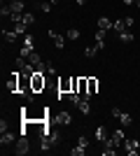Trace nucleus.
Masks as SVG:
<instances>
[{
    "mask_svg": "<svg viewBox=\"0 0 140 156\" xmlns=\"http://www.w3.org/2000/svg\"><path fill=\"white\" fill-rule=\"evenodd\" d=\"M45 86H47V77L42 72H35L33 77H31V91L40 93V91H45Z\"/></svg>",
    "mask_w": 140,
    "mask_h": 156,
    "instance_id": "nucleus-1",
    "label": "nucleus"
},
{
    "mask_svg": "<svg viewBox=\"0 0 140 156\" xmlns=\"http://www.w3.org/2000/svg\"><path fill=\"white\" fill-rule=\"evenodd\" d=\"M70 91H73V77L59 79V93H56V98L63 100V98H68V93H70Z\"/></svg>",
    "mask_w": 140,
    "mask_h": 156,
    "instance_id": "nucleus-2",
    "label": "nucleus"
},
{
    "mask_svg": "<svg viewBox=\"0 0 140 156\" xmlns=\"http://www.w3.org/2000/svg\"><path fill=\"white\" fill-rule=\"evenodd\" d=\"M31 151V142H28V137L26 135H21L16 142H14V154L16 156H23V154H28Z\"/></svg>",
    "mask_w": 140,
    "mask_h": 156,
    "instance_id": "nucleus-3",
    "label": "nucleus"
},
{
    "mask_svg": "<svg viewBox=\"0 0 140 156\" xmlns=\"http://www.w3.org/2000/svg\"><path fill=\"white\" fill-rule=\"evenodd\" d=\"M19 72H21V70L12 72V75H9V79H7L5 89H7V91H9V93H19Z\"/></svg>",
    "mask_w": 140,
    "mask_h": 156,
    "instance_id": "nucleus-4",
    "label": "nucleus"
},
{
    "mask_svg": "<svg viewBox=\"0 0 140 156\" xmlns=\"http://www.w3.org/2000/svg\"><path fill=\"white\" fill-rule=\"evenodd\" d=\"M19 93H21V96L31 93V77L23 75V72H19Z\"/></svg>",
    "mask_w": 140,
    "mask_h": 156,
    "instance_id": "nucleus-5",
    "label": "nucleus"
},
{
    "mask_svg": "<svg viewBox=\"0 0 140 156\" xmlns=\"http://www.w3.org/2000/svg\"><path fill=\"white\" fill-rule=\"evenodd\" d=\"M124 147H126V154H131V156L140 151V142H138V140H133V137L124 140Z\"/></svg>",
    "mask_w": 140,
    "mask_h": 156,
    "instance_id": "nucleus-6",
    "label": "nucleus"
},
{
    "mask_svg": "<svg viewBox=\"0 0 140 156\" xmlns=\"http://www.w3.org/2000/svg\"><path fill=\"white\" fill-rule=\"evenodd\" d=\"M98 86H100L98 77H87V89H89V98H93L96 93H98Z\"/></svg>",
    "mask_w": 140,
    "mask_h": 156,
    "instance_id": "nucleus-7",
    "label": "nucleus"
},
{
    "mask_svg": "<svg viewBox=\"0 0 140 156\" xmlns=\"http://www.w3.org/2000/svg\"><path fill=\"white\" fill-rule=\"evenodd\" d=\"M49 37L54 40V44H56V49H63V47H66V40H68V37H63V35H59V33H56V30H49Z\"/></svg>",
    "mask_w": 140,
    "mask_h": 156,
    "instance_id": "nucleus-8",
    "label": "nucleus"
},
{
    "mask_svg": "<svg viewBox=\"0 0 140 156\" xmlns=\"http://www.w3.org/2000/svg\"><path fill=\"white\" fill-rule=\"evenodd\" d=\"M93 137H96V142H105L107 137H110V135H107V128H105V126H98V128L93 130Z\"/></svg>",
    "mask_w": 140,
    "mask_h": 156,
    "instance_id": "nucleus-9",
    "label": "nucleus"
},
{
    "mask_svg": "<svg viewBox=\"0 0 140 156\" xmlns=\"http://www.w3.org/2000/svg\"><path fill=\"white\" fill-rule=\"evenodd\" d=\"M56 121H59V124H63V126H68L70 121H73V117H70V112H63V110H61L59 114H56Z\"/></svg>",
    "mask_w": 140,
    "mask_h": 156,
    "instance_id": "nucleus-10",
    "label": "nucleus"
},
{
    "mask_svg": "<svg viewBox=\"0 0 140 156\" xmlns=\"http://www.w3.org/2000/svg\"><path fill=\"white\" fill-rule=\"evenodd\" d=\"M117 119H119V124L124 126V128H128V126L133 124V117H131V114H126V112H119V117H117Z\"/></svg>",
    "mask_w": 140,
    "mask_h": 156,
    "instance_id": "nucleus-11",
    "label": "nucleus"
},
{
    "mask_svg": "<svg viewBox=\"0 0 140 156\" xmlns=\"http://www.w3.org/2000/svg\"><path fill=\"white\" fill-rule=\"evenodd\" d=\"M112 26H114L112 19H107V16H100V19H98V28H100V30H110Z\"/></svg>",
    "mask_w": 140,
    "mask_h": 156,
    "instance_id": "nucleus-12",
    "label": "nucleus"
},
{
    "mask_svg": "<svg viewBox=\"0 0 140 156\" xmlns=\"http://www.w3.org/2000/svg\"><path fill=\"white\" fill-rule=\"evenodd\" d=\"M12 142H14V133L5 130V133L0 135V144H2V147H7V144H12Z\"/></svg>",
    "mask_w": 140,
    "mask_h": 156,
    "instance_id": "nucleus-13",
    "label": "nucleus"
},
{
    "mask_svg": "<svg viewBox=\"0 0 140 156\" xmlns=\"http://www.w3.org/2000/svg\"><path fill=\"white\" fill-rule=\"evenodd\" d=\"M2 37H5V42H7V44H12L14 40L19 37V33H16V30H2Z\"/></svg>",
    "mask_w": 140,
    "mask_h": 156,
    "instance_id": "nucleus-14",
    "label": "nucleus"
},
{
    "mask_svg": "<svg viewBox=\"0 0 140 156\" xmlns=\"http://www.w3.org/2000/svg\"><path fill=\"white\" fill-rule=\"evenodd\" d=\"M9 7H12V12L23 14V0H12V2H9Z\"/></svg>",
    "mask_w": 140,
    "mask_h": 156,
    "instance_id": "nucleus-15",
    "label": "nucleus"
},
{
    "mask_svg": "<svg viewBox=\"0 0 140 156\" xmlns=\"http://www.w3.org/2000/svg\"><path fill=\"white\" fill-rule=\"evenodd\" d=\"M77 107H80V112H82V114H89V112H91V105H89V100H87V98H82Z\"/></svg>",
    "mask_w": 140,
    "mask_h": 156,
    "instance_id": "nucleus-16",
    "label": "nucleus"
},
{
    "mask_svg": "<svg viewBox=\"0 0 140 156\" xmlns=\"http://www.w3.org/2000/svg\"><path fill=\"white\" fill-rule=\"evenodd\" d=\"M26 28H28L26 21H16V23H14V30L19 33V35H26Z\"/></svg>",
    "mask_w": 140,
    "mask_h": 156,
    "instance_id": "nucleus-17",
    "label": "nucleus"
},
{
    "mask_svg": "<svg viewBox=\"0 0 140 156\" xmlns=\"http://www.w3.org/2000/svg\"><path fill=\"white\" fill-rule=\"evenodd\" d=\"M119 40H121V42H126V44H128V42H133V33H131V28L124 30V33H119Z\"/></svg>",
    "mask_w": 140,
    "mask_h": 156,
    "instance_id": "nucleus-18",
    "label": "nucleus"
},
{
    "mask_svg": "<svg viewBox=\"0 0 140 156\" xmlns=\"http://www.w3.org/2000/svg\"><path fill=\"white\" fill-rule=\"evenodd\" d=\"M33 51H35L33 44H26V42H23V47H21V56H23V58H28V56H31Z\"/></svg>",
    "mask_w": 140,
    "mask_h": 156,
    "instance_id": "nucleus-19",
    "label": "nucleus"
},
{
    "mask_svg": "<svg viewBox=\"0 0 140 156\" xmlns=\"http://www.w3.org/2000/svg\"><path fill=\"white\" fill-rule=\"evenodd\" d=\"M52 7H54L52 2H38V5H35V9H40V12L47 14V12H52Z\"/></svg>",
    "mask_w": 140,
    "mask_h": 156,
    "instance_id": "nucleus-20",
    "label": "nucleus"
},
{
    "mask_svg": "<svg viewBox=\"0 0 140 156\" xmlns=\"http://www.w3.org/2000/svg\"><path fill=\"white\" fill-rule=\"evenodd\" d=\"M114 30H117V33H124V30H128V28H126V23H124V19H117V21H114Z\"/></svg>",
    "mask_w": 140,
    "mask_h": 156,
    "instance_id": "nucleus-21",
    "label": "nucleus"
},
{
    "mask_svg": "<svg viewBox=\"0 0 140 156\" xmlns=\"http://www.w3.org/2000/svg\"><path fill=\"white\" fill-rule=\"evenodd\" d=\"M98 51H100V47H98V44H91V47H87V51H84V54H87L89 58H93Z\"/></svg>",
    "mask_w": 140,
    "mask_h": 156,
    "instance_id": "nucleus-22",
    "label": "nucleus"
},
{
    "mask_svg": "<svg viewBox=\"0 0 140 156\" xmlns=\"http://www.w3.org/2000/svg\"><path fill=\"white\" fill-rule=\"evenodd\" d=\"M68 100H70V105H75V107H77V105H80V100H82V96H80V93H68Z\"/></svg>",
    "mask_w": 140,
    "mask_h": 156,
    "instance_id": "nucleus-23",
    "label": "nucleus"
},
{
    "mask_svg": "<svg viewBox=\"0 0 140 156\" xmlns=\"http://www.w3.org/2000/svg\"><path fill=\"white\" fill-rule=\"evenodd\" d=\"M66 37L68 40H80V30H77V28H70V30L66 33Z\"/></svg>",
    "mask_w": 140,
    "mask_h": 156,
    "instance_id": "nucleus-24",
    "label": "nucleus"
},
{
    "mask_svg": "<svg viewBox=\"0 0 140 156\" xmlns=\"http://www.w3.org/2000/svg\"><path fill=\"white\" fill-rule=\"evenodd\" d=\"M26 63H28V58H23V56H19V58L14 61V65H16V70H23V68H26Z\"/></svg>",
    "mask_w": 140,
    "mask_h": 156,
    "instance_id": "nucleus-25",
    "label": "nucleus"
},
{
    "mask_svg": "<svg viewBox=\"0 0 140 156\" xmlns=\"http://www.w3.org/2000/svg\"><path fill=\"white\" fill-rule=\"evenodd\" d=\"M28 63H33V65H38V63H42V58H40V54H31V56H28Z\"/></svg>",
    "mask_w": 140,
    "mask_h": 156,
    "instance_id": "nucleus-26",
    "label": "nucleus"
},
{
    "mask_svg": "<svg viewBox=\"0 0 140 156\" xmlns=\"http://www.w3.org/2000/svg\"><path fill=\"white\" fill-rule=\"evenodd\" d=\"M77 144L87 149V147H89V137H87V135H80V137H77Z\"/></svg>",
    "mask_w": 140,
    "mask_h": 156,
    "instance_id": "nucleus-27",
    "label": "nucleus"
},
{
    "mask_svg": "<svg viewBox=\"0 0 140 156\" xmlns=\"http://www.w3.org/2000/svg\"><path fill=\"white\" fill-rule=\"evenodd\" d=\"M112 137H114V140H117V142H124V130H114V133H112Z\"/></svg>",
    "mask_w": 140,
    "mask_h": 156,
    "instance_id": "nucleus-28",
    "label": "nucleus"
},
{
    "mask_svg": "<svg viewBox=\"0 0 140 156\" xmlns=\"http://www.w3.org/2000/svg\"><path fill=\"white\" fill-rule=\"evenodd\" d=\"M23 21H26L28 26H31V23H35V16H33L31 12H23Z\"/></svg>",
    "mask_w": 140,
    "mask_h": 156,
    "instance_id": "nucleus-29",
    "label": "nucleus"
},
{
    "mask_svg": "<svg viewBox=\"0 0 140 156\" xmlns=\"http://www.w3.org/2000/svg\"><path fill=\"white\" fill-rule=\"evenodd\" d=\"M84 151H87V149H84V147H80V144H77L75 149H70V154H73V156H82V154H84Z\"/></svg>",
    "mask_w": 140,
    "mask_h": 156,
    "instance_id": "nucleus-30",
    "label": "nucleus"
},
{
    "mask_svg": "<svg viewBox=\"0 0 140 156\" xmlns=\"http://www.w3.org/2000/svg\"><path fill=\"white\" fill-rule=\"evenodd\" d=\"M47 75H56V68H54L52 61H47Z\"/></svg>",
    "mask_w": 140,
    "mask_h": 156,
    "instance_id": "nucleus-31",
    "label": "nucleus"
},
{
    "mask_svg": "<svg viewBox=\"0 0 140 156\" xmlns=\"http://www.w3.org/2000/svg\"><path fill=\"white\" fill-rule=\"evenodd\" d=\"M49 140H52L54 144L59 142V130H52V133H49Z\"/></svg>",
    "mask_w": 140,
    "mask_h": 156,
    "instance_id": "nucleus-32",
    "label": "nucleus"
},
{
    "mask_svg": "<svg viewBox=\"0 0 140 156\" xmlns=\"http://www.w3.org/2000/svg\"><path fill=\"white\" fill-rule=\"evenodd\" d=\"M133 16H124V23H126V28H131V26H133Z\"/></svg>",
    "mask_w": 140,
    "mask_h": 156,
    "instance_id": "nucleus-33",
    "label": "nucleus"
},
{
    "mask_svg": "<svg viewBox=\"0 0 140 156\" xmlns=\"http://www.w3.org/2000/svg\"><path fill=\"white\" fill-rule=\"evenodd\" d=\"M105 33H107V30H100V28H98V33H96V40H105Z\"/></svg>",
    "mask_w": 140,
    "mask_h": 156,
    "instance_id": "nucleus-34",
    "label": "nucleus"
},
{
    "mask_svg": "<svg viewBox=\"0 0 140 156\" xmlns=\"http://www.w3.org/2000/svg\"><path fill=\"white\" fill-rule=\"evenodd\" d=\"M0 130H2V133H5V130H9V126H7V121H5V119L0 121Z\"/></svg>",
    "mask_w": 140,
    "mask_h": 156,
    "instance_id": "nucleus-35",
    "label": "nucleus"
},
{
    "mask_svg": "<svg viewBox=\"0 0 140 156\" xmlns=\"http://www.w3.org/2000/svg\"><path fill=\"white\" fill-rule=\"evenodd\" d=\"M121 2H124V5H133L135 0H121Z\"/></svg>",
    "mask_w": 140,
    "mask_h": 156,
    "instance_id": "nucleus-36",
    "label": "nucleus"
},
{
    "mask_svg": "<svg viewBox=\"0 0 140 156\" xmlns=\"http://www.w3.org/2000/svg\"><path fill=\"white\" fill-rule=\"evenodd\" d=\"M49 2H52V5H61V2H63V0H49Z\"/></svg>",
    "mask_w": 140,
    "mask_h": 156,
    "instance_id": "nucleus-37",
    "label": "nucleus"
},
{
    "mask_svg": "<svg viewBox=\"0 0 140 156\" xmlns=\"http://www.w3.org/2000/svg\"><path fill=\"white\" fill-rule=\"evenodd\" d=\"M77 5H87V0H77Z\"/></svg>",
    "mask_w": 140,
    "mask_h": 156,
    "instance_id": "nucleus-38",
    "label": "nucleus"
},
{
    "mask_svg": "<svg viewBox=\"0 0 140 156\" xmlns=\"http://www.w3.org/2000/svg\"><path fill=\"white\" fill-rule=\"evenodd\" d=\"M135 5H138V9H140V0H135Z\"/></svg>",
    "mask_w": 140,
    "mask_h": 156,
    "instance_id": "nucleus-39",
    "label": "nucleus"
}]
</instances>
